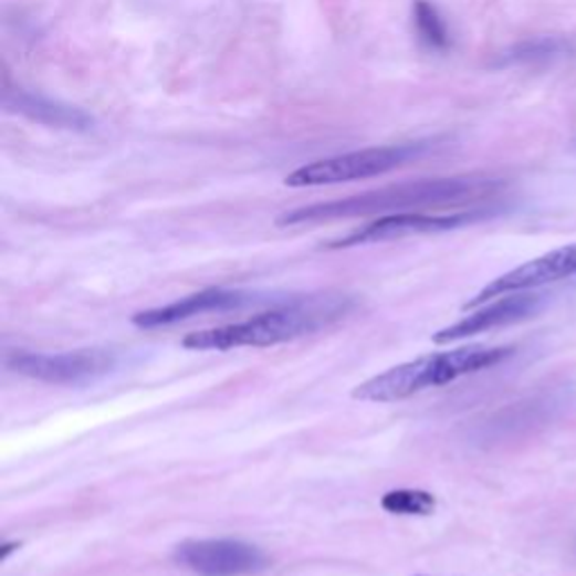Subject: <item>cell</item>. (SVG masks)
Instances as JSON below:
<instances>
[{"label":"cell","instance_id":"obj_15","mask_svg":"<svg viewBox=\"0 0 576 576\" xmlns=\"http://www.w3.org/2000/svg\"><path fill=\"white\" fill-rule=\"evenodd\" d=\"M574 149H576V140H574Z\"/></svg>","mask_w":576,"mask_h":576},{"label":"cell","instance_id":"obj_1","mask_svg":"<svg viewBox=\"0 0 576 576\" xmlns=\"http://www.w3.org/2000/svg\"><path fill=\"white\" fill-rule=\"evenodd\" d=\"M504 180L469 174L453 178H423L399 182L390 187H380L363 195L315 203L284 212L277 219V226H315L325 221L371 217V214H397L410 212L417 208H460V210H495L493 203L500 201L504 191Z\"/></svg>","mask_w":576,"mask_h":576},{"label":"cell","instance_id":"obj_11","mask_svg":"<svg viewBox=\"0 0 576 576\" xmlns=\"http://www.w3.org/2000/svg\"><path fill=\"white\" fill-rule=\"evenodd\" d=\"M6 108L12 113H19L36 124H45L52 126V129H66V132H88L93 129V115H88L86 111L71 106V104H61L54 102L50 97L43 95H34L28 91H8L6 97Z\"/></svg>","mask_w":576,"mask_h":576},{"label":"cell","instance_id":"obj_8","mask_svg":"<svg viewBox=\"0 0 576 576\" xmlns=\"http://www.w3.org/2000/svg\"><path fill=\"white\" fill-rule=\"evenodd\" d=\"M574 275H576V243L552 250V252L543 254V258H536L514 271L500 275L498 280L486 284L473 300H469L464 304V311L478 308V306L486 304L489 300H495V297H502L509 293L534 291L538 286L561 282V280H567Z\"/></svg>","mask_w":576,"mask_h":576},{"label":"cell","instance_id":"obj_10","mask_svg":"<svg viewBox=\"0 0 576 576\" xmlns=\"http://www.w3.org/2000/svg\"><path fill=\"white\" fill-rule=\"evenodd\" d=\"M260 295L248 293V291H223V289H210L201 291L195 295H187L178 302H171L167 306L140 311L134 315L132 323L140 329H158V327H169L182 320H189L195 315L203 313H223V311H237L250 304H258Z\"/></svg>","mask_w":576,"mask_h":576},{"label":"cell","instance_id":"obj_2","mask_svg":"<svg viewBox=\"0 0 576 576\" xmlns=\"http://www.w3.org/2000/svg\"><path fill=\"white\" fill-rule=\"evenodd\" d=\"M354 300L343 293H320L293 300L280 308L252 315L243 323L206 329L182 338L185 349L228 352L239 347H273L327 329L343 320Z\"/></svg>","mask_w":576,"mask_h":576},{"label":"cell","instance_id":"obj_13","mask_svg":"<svg viewBox=\"0 0 576 576\" xmlns=\"http://www.w3.org/2000/svg\"><path fill=\"white\" fill-rule=\"evenodd\" d=\"M380 506L395 516H430L437 509V500L421 489H397L380 498Z\"/></svg>","mask_w":576,"mask_h":576},{"label":"cell","instance_id":"obj_3","mask_svg":"<svg viewBox=\"0 0 576 576\" xmlns=\"http://www.w3.org/2000/svg\"><path fill=\"white\" fill-rule=\"evenodd\" d=\"M511 354H514L511 347H484V345L460 347L443 354H428L360 383V386L352 392V397L371 404L404 401L428 388H441L462 376L500 365Z\"/></svg>","mask_w":576,"mask_h":576},{"label":"cell","instance_id":"obj_6","mask_svg":"<svg viewBox=\"0 0 576 576\" xmlns=\"http://www.w3.org/2000/svg\"><path fill=\"white\" fill-rule=\"evenodd\" d=\"M174 561L199 576H250L269 565L260 547L230 538L185 541L174 549Z\"/></svg>","mask_w":576,"mask_h":576},{"label":"cell","instance_id":"obj_4","mask_svg":"<svg viewBox=\"0 0 576 576\" xmlns=\"http://www.w3.org/2000/svg\"><path fill=\"white\" fill-rule=\"evenodd\" d=\"M421 149L423 145L371 147V149L338 154L332 158H320L291 171L284 182L289 187H317V185H338V182L374 178L404 167L406 163L417 158Z\"/></svg>","mask_w":576,"mask_h":576},{"label":"cell","instance_id":"obj_14","mask_svg":"<svg viewBox=\"0 0 576 576\" xmlns=\"http://www.w3.org/2000/svg\"><path fill=\"white\" fill-rule=\"evenodd\" d=\"M412 17H415L417 32L428 48L446 50L451 45V32H448L441 14L432 3H428V0H417L412 8Z\"/></svg>","mask_w":576,"mask_h":576},{"label":"cell","instance_id":"obj_9","mask_svg":"<svg viewBox=\"0 0 576 576\" xmlns=\"http://www.w3.org/2000/svg\"><path fill=\"white\" fill-rule=\"evenodd\" d=\"M547 302H549V295L534 293V291L532 293L521 291L514 295L509 293V297L502 295L493 304L482 306V308L473 311L471 315L462 317L460 323L437 332L432 336V341L437 345H448V343H455V341H462L469 336H478L484 332H493V329H500L506 325L521 323V320H527L530 315L538 313Z\"/></svg>","mask_w":576,"mask_h":576},{"label":"cell","instance_id":"obj_7","mask_svg":"<svg viewBox=\"0 0 576 576\" xmlns=\"http://www.w3.org/2000/svg\"><path fill=\"white\" fill-rule=\"evenodd\" d=\"M493 212L495 210H460V212H451V214H426V212L386 214V217H378L376 221L332 241L329 248H354V245H367V243L395 241V239H404V237H412V234L446 232V230H455L460 226L480 221Z\"/></svg>","mask_w":576,"mask_h":576},{"label":"cell","instance_id":"obj_12","mask_svg":"<svg viewBox=\"0 0 576 576\" xmlns=\"http://www.w3.org/2000/svg\"><path fill=\"white\" fill-rule=\"evenodd\" d=\"M572 52V43L561 36H536L511 45L500 54V66H536L563 59Z\"/></svg>","mask_w":576,"mask_h":576},{"label":"cell","instance_id":"obj_5","mask_svg":"<svg viewBox=\"0 0 576 576\" xmlns=\"http://www.w3.org/2000/svg\"><path fill=\"white\" fill-rule=\"evenodd\" d=\"M117 358L108 349H77L66 354L14 352L6 358L8 369L52 386H82L108 374Z\"/></svg>","mask_w":576,"mask_h":576}]
</instances>
